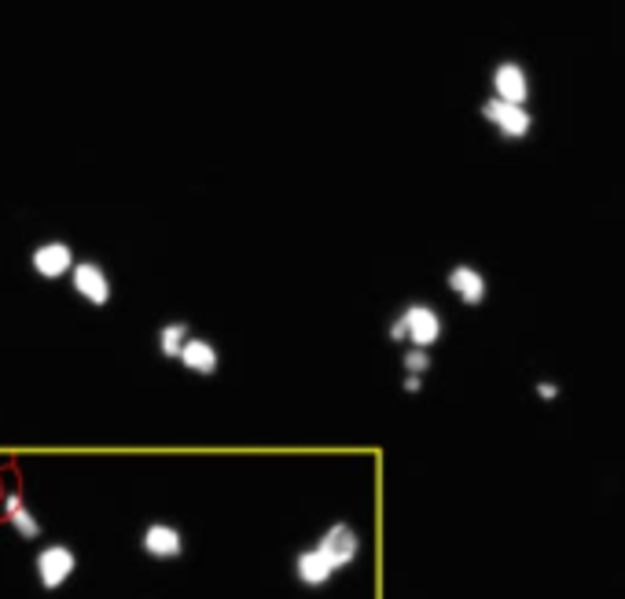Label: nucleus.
<instances>
[{
  "mask_svg": "<svg viewBox=\"0 0 625 599\" xmlns=\"http://www.w3.org/2000/svg\"><path fill=\"white\" fill-rule=\"evenodd\" d=\"M324 559L331 563V570L339 574V570H346V566L357 563V555H361V533L353 530L350 522H331L328 530L320 533L317 544H313Z\"/></svg>",
  "mask_w": 625,
  "mask_h": 599,
  "instance_id": "nucleus-1",
  "label": "nucleus"
},
{
  "mask_svg": "<svg viewBox=\"0 0 625 599\" xmlns=\"http://www.w3.org/2000/svg\"><path fill=\"white\" fill-rule=\"evenodd\" d=\"M394 320H398L401 331H405V342H412V350L431 353L434 342L442 339V317H438V309L427 306V302H412V306L401 309Z\"/></svg>",
  "mask_w": 625,
  "mask_h": 599,
  "instance_id": "nucleus-2",
  "label": "nucleus"
},
{
  "mask_svg": "<svg viewBox=\"0 0 625 599\" xmlns=\"http://www.w3.org/2000/svg\"><path fill=\"white\" fill-rule=\"evenodd\" d=\"M74 570H78V555H74L70 544H45L34 555V574L45 592H56V588L67 585L70 577H74Z\"/></svg>",
  "mask_w": 625,
  "mask_h": 599,
  "instance_id": "nucleus-3",
  "label": "nucleus"
},
{
  "mask_svg": "<svg viewBox=\"0 0 625 599\" xmlns=\"http://www.w3.org/2000/svg\"><path fill=\"white\" fill-rule=\"evenodd\" d=\"M70 287L78 291V298H85L92 309H103L111 302V276L103 269L100 261H74V269H70Z\"/></svg>",
  "mask_w": 625,
  "mask_h": 599,
  "instance_id": "nucleus-4",
  "label": "nucleus"
},
{
  "mask_svg": "<svg viewBox=\"0 0 625 599\" xmlns=\"http://www.w3.org/2000/svg\"><path fill=\"white\" fill-rule=\"evenodd\" d=\"M30 269L41 276V280H63L74 269V247L67 239H45L30 250Z\"/></svg>",
  "mask_w": 625,
  "mask_h": 599,
  "instance_id": "nucleus-5",
  "label": "nucleus"
},
{
  "mask_svg": "<svg viewBox=\"0 0 625 599\" xmlns=\"http://www.w3.org/2000/svg\"><path fill=\"white\" fill-rule=\"evenodd\" d=\"M482 118L489 125H497V133L504 140H526L530 129H534V114L526 111V107H515V103H504V100H486L482 103Z\"/></svg>",
  "mask_w": 625,
  "mask_h": 599,
  "instance_id": "nucleus-6",
  "label": "nucleus"
},
{
  "mask_svg": "<svg viewBox=\"0 0 625 599\" xmlns=\"http://www.w3.org/2000/svg\"><path fill=\"white\" fill-rule=\"evenodd\" d=\"M140 552L155 563H170L184 555V533L173 522H148L140 533Z\"/></svg>",
  "mask_w": 625,
  "mask_h": 599,
  "instance_id": "nucleus-7",
  "label": "nucleus"
},
{
  "mask_svg": "<svg viewBox=\"0 0 625 599\" xmlns=\"http://www.w3.org/2000/svg\"><path fill=\"white\" fill-rule=\"evenodd\" d=\"M493 100H504V103H515V107H526V96H530V78H526V70L512 59H504L493 67Z\"/></svg>",
  "mask_w": 625,
  "mask_h": 599,
  "instance_id": "nucleus-8",
  "label": "nucleus"
},
{
  "mask_svg": "<svg viewBox=\"0 0 625 599\" xmlns=\"http://www.w3.org/2000/svg\"><path fill=\"white\" fill-rule=\"evenodd\" d=\"M181 368L184 372L199 375V379H214L217 368H221V353H217V346L210 339H203V335H192V339L184 342L181 350Z\"/></svg>",
  "mask_w": 625,
  "mask_h": 599,
  "instance_id": "nucleus-9",
  "label": "nucleus"
},
{
  "mask_svg": "<svg viewBox=\"0 0 625 599\" xmlns=\"http://www.w3.org/2000/svg\"><path fill=\"white\" fill-rule=\"evenodd\" d=\"M445 287L464 302V306H482L489 294V283L486 276L475 269V265H453L449 276H445Z\"/></svg>",
  "mask_w": 625,
  "mask_h": 599,
  "instance_id": "nucleus-10",
  "label": "nucleus"
},
{
  "mask_svg": "<svg viewBox=\"0 0 625 599\" xmlns=\"http://www.w3.org/2000/svg\"><path fill=\"white\" fill-rule=\"evenodd\" d=\"M295 577H298V585H306V588H324L335 577V570H331V563L324 559V555L309 544V548H302V552L295 555Z\"/></svg>",
  "mask_w": 625,
  "mask_h": 599,
  "instance_id": "nucleus-11",
  "label": "nucleus"
},
{
  "mask_svg": "<svg viewBox=\"0 0 625 599\" xmlns=\"http://www.w3.org/2000/svg\"><path fill=\"white\" fill-rule=\"evenodd\" d=\"M4 515H8V522H12L15 533H19L23 541H37V537H41V522H37L34 511L26 508L19 493H8V500H4Z\"/></svg>",
  "mask_w": 625,
  "mask_h": 599,
  "instance_id": "nucleus-12",
  "label": "nucleus"
},
{
  "mask_svg": "<svg viewBox=\"0 0 625 599\" xmlns=\"http://www.w3.org/2000/svg\"><path fill=\"white\" fill-rule=\"evenodd\" d=\"M188 339H192V328H188L184 320H166V324L159 328V339H155V346H159V353L166 357V361H177Z\"/></svg>",
  "mask_w": 625,
  "mask_h": 599,
  "instance_id": "nucleus-13",
  "label": "nucleus"
},
{
  "mask_svg": "<svg viewBox=\"0 0 625 599\" xmlns=\"http://www.w3.org/2000/svg\"><path fill=\"white\" fill-rule=\"evenodd\" d=\"M401 364H405V372H409V375H416V379H420V375H427V372H431V353H427V350H405V357H401Z\"/></svg>",
  "mask_w": 625,
  "mask_h": 599,
  "instance_id": "nucleus-14",
  "label": "nucleus"
},
{
  "mask_svg": "<svg viewBox=\"0 0 625 599\" xmlns=\"http://www.w3.org/2000/svg\"><path fill=\"white\" fill-rule=\"evenodd\" d=\"M537 394H541V401H556L559 386L556 383H537Z\"/></svg>",
  "mask_w": 625,
  "mask_h": 599,
  "instance_id": "nucleus-15",
  "label": "nucleus"
},
{
  "mask_svg": "<svg viewBox=\"0 0 625 599\" xmlns=\"http://www.w3.org/2000/svg\"><path fill=\"white\" fill-rule=\"evenodd\" d=\"M420 386H423V379H416V375L405 379V390H409V394H420Z\"/></svg>",
  "mask_w": 625,
  "mask_h": 599,
  "instance_id": "nucleus-16",
  "label": "nucleus"
}]
</instances>
